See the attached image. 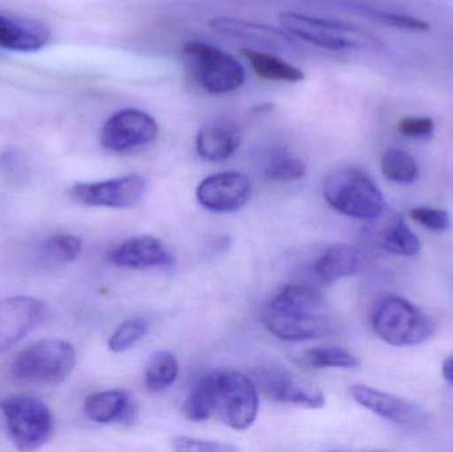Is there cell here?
Returning <instances> with one entry per match:
<instances>
[{"label":"cell","instance_id":"14","mask_svg":"<svg viewBox=\"0 0 453 452\" xmlns=\"http://www.w3.org/2000/svg\"><path fill=\"white\" fill-rule=\"evenodd\" d=\"M350 395L362 408L399 426L422 429L428 422L427 414L420 406L374 387L354 385L350 387Z\"/></svg>","mask_w":453,"mask_h":452},{"label":"cell","instance_id":"25","mask_svg":"<svg viewBox=\"0 0 453 452\" xmlns=\"http://www.w3.org/2000/svg\"><path fill=\"white\" fill-rule=\"evenodd\" d=\"M380 170L391 182L410 185L419 178V165L414 157L401 149L391 148L383 153Z\"/></svg>","mask_w":453,"mask_h":452},{"label":"cell","instance_id":"24","mask_svg":"<svg viewBox=\"0 0 453 452\" xmlns=\"http://www.w3.org/2000/svg\"><path fill=\"white\" fill-rule=\"evenodd\" d=\"M383 247L391 254L412 257L420 252V241L404 218L396 215L383 234Z\"/></svg>","mask_w":453,"mask_h":452},{"label":"cell","instance_id":"1","mask_svg":"<svg viewBox=\"0 0 453 452\" xmlns=\"http://www.w3.org/2000/svg\"><path fill=\"white\" fill-rule=\"evenodd\" d=\"M377 336L393 347H414L435 336V324L417 305L401 296H385L372 310Z\"/></svg>","mask_w":453,"mask_h":452},{"label":"cell","instance_id":"2","mask_svg":"<svg viewBox=\"0 0 453 452\" xmlns=\"http://www.w3.org/2000/svg\"><path fill=\"white\" fill-rule=\"evenodd\" d=\"M327 203L345 217L374 220L383 214L386 201L377 183L359 169H341L325 180Z\"/></svg>","mask_w":453,"mask_h":452},{"label":"cell","instance_id":"28","mask_svg":"<svg viewBox=\"0 0 453 452\" xmlns=\"http://www.w3.org/2000/svg\"><path fill=\"white\" fill-rule=\"evenodd\" d=\"M265 177L274 182H293L301 180L306 174V164L293 154H274L265 166Z\"/></svg>","mask_w":453,"mask_h":452},{"label":"cell","instance_id":"23","mask_svg":"<svg viewBox=\"0 0 453 452\" xmlns=\"http://www.w3.org/2000/svg\"><path fill=\"white\" fill-rule=\"evenodd\" d=\"M180 376V364L172 352L154 353L145 369V387L149 392L159 393L169 389Z\"/></svg>","mask_w":453,"mask_h":452},{"label":"cell","instance_id":"18","mask_svg":"<svg viewBox=\"0 0 453 452\" xmlns=\"http://www.w3.org/2000/svg\"><path fill=\"white\" fill-rule=\"evenodd\" d=\"M50 40V31L44 24L0 13V48L13 52H37Z\"/></svg>","mask_w":453,"mask_h":452},{"label":"cell","instance_id":"8","mask_svg":"<svg viewBox=\"0 0 453 452\" xmlns=\"http://www.w3.org/2000/svg\"><path fill=\"white\" fill-rule=\"evenodd\" d=\"M158 134L154 117L141 109L127 108L106 119L101 127L100 142L108 150L124 153L154 142Z\"/></svg>","mask_w":453,"mask_h":452},{"label":"cell","instance_id":"26","mask_svg":"<svg viewBox=\"0 0 453 452\" xmlns=\"http://www.w3.org/2000/svg\"><path fill=\"white\" fill-rule=\"evenodd\" d=\"M303 365L313 369H356L359 361L353 353L338 347L314 348L301 357Z\"/></svg>","mask_w":453,"mask_h":452},{"label":"cell","instance_id":"20","mask_svg":"<svg viewBox=\"0 0 453 452\" xmlns=\"http://www.w3.org/2000/svg\"><path fill=\"white\" fill-rule=\"evenodd\" d=\"M84 413L96 424L108 425L113 422H132L134 405L127 393L122 390H106L89 395L84 403Z\"/></svg>","mask_w":453,"mask_h":452},{"label":"cell","instance_id":"15","mask_svg":"<svg viewBox=\"0 0 453 452\" xmlns=\"http://www.w3.org/2000/svg\"><path fill=\"white\" fill-rule=\"evenodd\" d=\"M109 260L119 268L169 270L174 264L172 254L159 239L150 235L134 236L119 244L109 252Z\"/></svg>","mask_w":453,"mask_h":452},{"label":"cell","instance_id":"12","mask_svg":"<svg viewBox=\"0 0 453 452\" xmlns=\"http://www.w3.org/2000/svg\"><path fill=\"white\" fill-rule=\"evenodd\" d=\"M47 307L29 296L0 300V355L7 352L44 321Z\"/></svg>","mask_w":453,"mask_h":452},{"label":"cell","instance_id":"19","mask_svg":"<svg viewBox=\"0 0 453 452\" xmlns=\"http://www.w3.org/2000/svg\"><path fill=\"white\" fill-rule=\"evenodd\" d=\"M362 255L356 247L334 243L327 247L314 262L313 275L324 286H332L341 279L356 275L362 268Z\"/></svg>","mask_w":453,"mask_h":452},{"label":"cell","instance_id":"17","mask_svg":"<svg viewBox=\"0 0 453 452\" xmlns=\"http://www.w3.org/2000/svg\"><path fill=\"white\" fill-rule=\"evenodd\" d=\"M242 143V132L231 121H212L199 129L196 134V153L204 161L225 162L231 158Z\"/></svg>","mask_w":453,"mask_h":452},{"label":"cell","instance_id":"29","mask_svg":"<svg viewBox=\"0 0 453 452\" xmlns=\"http://www.w3.org/2000/svg\"><path fill=\"white\" fill-rule=\"evenodd\" d=\"M150 323L145 318H132L121 324L111 334L108 348L113 353H122L134 347L149 333Z\"/></svg>","mask_w":453,"mask_h":452},{"label":"cell","instance_id":"22","mask_svg":"<svg viewBox=\"0 0 453 452\" xmlns=\"http://www.w3.org/2000/svg\"><path fill=\"white\" fill-rule=\"evenodd\" d=\"M266 307L306 313H327V305L319 289L306 284H289L280 289Z\"/></svg>","mask_w":453,"mask_h":452},{"label":"cell","instance_id":"35","mask_svg":"<svg viewBox=\"0 0 453 452\" xmlns=\"http://www.w3.org/2000/svg\"><path fill=\"white\" fill-rule=\"evenodd\" d=\"M441 373H443L444 379L453 387V357L449 358V360L443 364Z\"/></svg>","mask_w":453,"mask_h":452},{"label":"cell","instance_id":"32","mask_svg":"<svg viewBox=\"0 0 453 452\" xmlns=\"http://www.w3.org/2000/svg\"><path fill=\"white\" fill-rule=\"evenodd\" d=\"M412 220L431 231H447L451 227V217L449 212L433 207H415L410 212Z\"/></svg>","mask_w":453,"mask_h":452},{"label":"cell","instance_id":"16","mask_svg":"<svg viewBox=\"0 0 453 452\" xmlns=\"http://www.w3.org/2000/svg\"><path fill=\"white\" fill-rule=\"evenodd\" d=\"M210 27L215 31L261 45V47L273 48V50L295 47V42L287 31H280L276 27L268 26V24L253 23V21L231 18V16H218L210 20Z\"/></svg>","mask_w":453,"mask_h":452},{"label":"cell","instance_id":"4","mask_svg":"<svg viewBox=\"0 0 453 452\" xmlns=\"http://www.w3.org/2000/svg\"><path fill=\"white\" fill-rule=\"evenodd\" d=\"M183 63L194 81L211 95H226L242 88L245 71L226 50L204 42L183 45Z\"/></svg>","mask_w":453,"mask_h":452},{"label":"cell","instance_id":"7","mask_svg":"<svg viewBox=\"0 0 453 452\" xmlns=\"http://www.w3.org/2000/svg\"><path fill=\"white\" fill-rule=\"evenodd\" d=\"M8 434L18 450L42 448L53 432V416L42 401L28 395H13L0 403Z\"/></svg>","mask_w":453,"mask_h":452},{"label":"cell","instance_id":"9","mask_svg":"<svg viewBox=\"0 0 453 452\" xmlns=\"http://www.w3.org/2000/svg\"><path fill=\"white\" fill-rule=\"evenodd\" d=\"M148 183L140 174L124 175L100 182H82L72 186L69 195L82 206L130 209L145 196Z\"/></svg>","mask_w":453,"mask_h":452},{"label":"cell","instance_id":"5","mask_svg":"<svg viewBox=\"0 0 453 452\" xmlns=\"http://www.w3.org/2000/svg\"><path fill=\"white\" fill-rule=\"evenodd\" d=\"M214 416L226 426L244 432L258 413V392L255 381L236 371L211 372Z\"/></svg>","mask_w":453,"mask_h":452},{"label":"cell","instance_id":"21","mask_svg":"<svg viewBox=\"0 0 453 452\" xmlns=\"http://www.w3.org/2000/svg\"><path fill=\"white\" fill-rule=\"evenodd\" d=\"M240 53L247 58L250 68L261 79L271 81L300 82L305 80V73L297 66L282 60L279 56L271 55L265 50L245 47Z\"/></svg>","mask_w":453,"mask_h":452},{"label":"cell","instance_id":"10","mask_svg":"<svg viewBox=\"0 0 453 452\" xmlns=\"http://www.w3.org/2000/svg\"><path fill=\"white\" fill-rule=\"evenodd\" d=\"M253 377L256 387L274 402L313 410L325 406V395L319 387L303 381L287 369H260Z\"/></svg>","mask_w":453,"mask_h":452},{"label":"cell","instance_id":"6","mask_svg":"<svg viewBox=\"0 0 453 452\" xmlns=\"http://www.w3.org/2000/svg\"><path fill=\"white\" fill-rule=\"evenodd\" d=\"M279 20L288 34L334 52L365 50L377 44V40L372 34L342 21L327 20L297 12H282Z\"/></svg>","mask_w":453,"mask_h":452},{"label":"cell","instance_id":"3","mask_svg":"<svg viewBox=\"0 0 453 452\" xmlns=\"http://www.w3.org/2000/svg\"><path fill=\"white\" fill-rule=\"evenodd\" d=\"M76 350L71 342L61 339H42L21 350L11 373L26 384L52 387L68 379L76 366Z\"/></svg>","mask_w":453,"mask_h":452},{"label":"cell","instance_id":"13","mask_svg":"<svg viewBox=\"0 0 453 452\" xmlns=\"http://www.w3.org/2000/svg\"><path fill=\"white\" fill-rule=\"evenodd\" d=\"M263 324L269 333L289 342L322 339L332 331L327 313H306L265 307Z\"/></svg>","mask_w":453,"mask_h":452},{"label":"cell","instance_id":"11","mask_svg":"<svg viewBox=\"0 0 453 452\" xmlns=\"http://www.w3.org/2000/svg\"><path fill=\"white\" fill-rule=\"evenodd\" d=\"M252 194V183L239 172H218L204 178L196 188L201 206L212 212H234L244 207Z\"/></svg>","mask_w":453,"mask_h":452},{"label":"cell","instance_id":"33","mask_svg":"<svg viewBox=\"0 0 453 452\" xmlns=\"http://www.w3.org/2000/svg\"><path fill=\"white\" fill-rule=\"evenodd\" d=\"M434 129L435 122L431 117L426 116L404 117L398 124L399 133L410 138H430Z\"/></svg>","mask_w":453,"mask_h":452},{"label":"cell","instance_id":"34","mask_svg":"<svg viewBox=\"0 0 453 452\" xmlns=\"http://www.w3.org/2000/svg\"><path fill=\"white\" fill-rule=\"evenodd\" d=\"M380 19L388 26L409 29V31L427 32L431 29L427 21L414 18V16L403 15V13L380 12Z\"/></svg>","mask_w":453,"mask_h":452},{"label":"cell","instance_id":"30","mask_svg":"<svg viewBox=\"0 0 453 452\" xmlns=\"http://www.w3.org/2000/svg\"><path fill=\"white\" fill-rule=\"evenodd\" d=\"M81 249V241L76 236L66 235V234L52 236L42 244L44 257L56 263L73 262L79 257Z\"/></svg>","mask_w":453,"mask_h":452},{"label":"cell","instance_id":"31","mask_svg":"<svg viewBox=\"0 0 453 452\" xmlns=\"http://www.w3.org/2000/svg\"><path fill=\"white\" fill-rule=\"evenodd\" d=\"M173 448L178 452H234L239 451L237 446L219 441L202 440V438L180 435L173 438Z\"/></svg>","mask_w":453,"mask_h":452},{"label":"cell","instance_id":"27","mask_svg":"<svg viewBox=\"0 0 453 452\" xmlns=\"http://www.w3.org/2000/svg\"><path fill=\"white\" fill-rule=\"evenodd\" d=\"M183 414L193 422H204L214 417L210 374L202 377L183 405Z\"/></svg>","mask_w":453,"mask_h":452}]
</instances>
